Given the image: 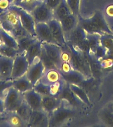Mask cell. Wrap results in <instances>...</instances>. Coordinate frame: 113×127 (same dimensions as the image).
Masks as SVG:
<instances>
[{
	"label": "cell",
	"instance_id": "obj_1",
	"mask_svg": "<svg viewBox=\"0 0 113 127\" xmlns=\"http://www.w3.org/2000/svg\"><path fill=\"white\" fill-rule=\"evenodd\" d=\"M70 54L69 63L71 65L73 69L80 71L85 75V77H89L91 75V70L89 65L84 59L83 54L80 50H77L75 48V46L69 43L67 46Z\"/></svg>",
	"mask_w": 113,
	"mask_h": 127
},
{
	"label": "cell",
	"instance_id": "obj_2",
	"mask_svg": "<svg viewBox=\"0 0 113 127\" xmlns=\"http://www.w3.org/2000/svg\"><path fill=\"white\" fill-rule=\"evenodd\" d=\"M5 113L15 112L24 101L23 93L17 91L13 86L8 89L3 99Z\"/></svg>",
	"mask_w": 113,
	"mask_h": 127
},
{
	"label": "cell",
	"instance_id": "obj_3",
	"mask_svg": "<svg viewBox=\"0 0 113 127\" xmlns=\"http://www.w3.org/2000/svg\"><path fill=\"white\" fill-rule=\"evenodd\" d=\"M10 10L15 12L20 19L22 26L26 29V31L33 37L36 38L35 32V21L33 17L30 13L23 9L21 7L11 5L9 8Z\"/></svg>",
	"mask_w": 113,
	"mask_h": 127
},
{
	"label": "cell",
	"instance_id": "obj_4",
	"mask_svg": "<svg viewBox=\"0 0 113 127\" xmlns=\"http://www.w3.org/2000/svg\"><path fill=\"white\" fill-rule=\"evenodd\" d=\"M75 115V111L60 106L50 115L49 127H59Z\"/></svg>",
	"mask_w": 113,
	"mask_h": 127
},
{
	"label": "cell",
	"instance_id": "obj_5",
	"mask_svg": "<svg viewBox=\"0 0 113 127\" xmlns=\"http://www.w3.org/2000/svg\"><path fill=\"white\" fill-rule=\"evenodd\" d=\"M29 66V62L27 58L25 53L18 54L14 58L11 79L13 80L26 75Z\"/></svg>",
	"mask_w": 113,
	"mask_h": 127
},
{
	"label": "cell",
	"instance_id": "obj_6",
	"mask_svg": "<svg viewBox=\"0 0 113 127\" xmlns=\"http://www.w3.org/2000/svg\"><path fill=\"white\" fill-rule=\"evenodd\" d=\"M36 23H48L54 19V11L43 2L36 7L30 13Z\"/></svg>",
	"mask_w": 113,
	"mask_h": 127
},
{
	"label": "cell",
	"instance_id": "obj_7",
	"mask_svg": "<svg viewBox=\"0 0 113 127\" xmlns=\"http://www.w3.org/2000/svg\"><path fill=\"white\" fill-rule=\"evenodd\" d=\"M49 115L42 109L32 110L27 126L33 127H49Z\"/></svg>",
	"mask_w": 113,
	"mask_h": 127
},
{
	"label": "cell",
	"instance_id": "obj_8",
	"mask_svg": "<svg viewBox=\"0 0 113 127\" xmlns=\"http://www.w3.org/2000/svg\"><path fill=\"white\" fill-rule=\"evenodd\" d=\"M44 71L45 67L39 58L34 62L31 65H30L26 75L32 84L34 85L41 79Z\"/></svg>",
	"mask_w": 113,
	"mask_h": 127
},
{
	"label": "cell",
	"instance_id": "obj_9",
	"mask_svg": "<svg viewBox=\"0 0 113 127\" xmlns=\"http://www.w3.org/2000/svg\"><path fill=\"white\" fill-rule=\"evenodd\" d=\"M49 26L52 35L56 44L58 46L65 45V34L63 32L61 24L59 21L52 19L47 23Z\"/></svg>",
	"mask_w": 113,
	"mask_h": 127
},
{
	"label": "cell",
	"instance_id": "obj_10",
	"mask_svg": "<svg viewBox=\"0 0 113 127\" xmlns=\"http://www.w3.org/2000/svg\"><path fill=\"white\" fill-rule=\"evenodd\" d=\"M42 48L47 54L48 56L54 62L57 69H59L62 63L61 58V51L59 48V46L56 44L42 42Z\"/></svg>",
	"mask_w": 113,
	"mask_h": 127
},
{
	"label": "cell",
	"instance_id": "obj_11",
	"mask_svg": "<svg viewBox=\"0 0 113 127\" xmlns=\"http://www.w3.org/2000/svg\"><path fill=\"white\" fill-rule=\"evenodd\" d=\"M61 101H67L69 105L75 107H79L82 105V101L75 95V93L71 91L68 83L65 82L63 84L60 93L57 96Z\"/></svg>",
	"mask_w": 113,
	"mask_h": 127
},
{
	"label": "cell",
	"instance_id": "obj_12",
	"mask_svg": "<svg viewBox=\"0 0 113 127\" xmlns=\"http://www.w3.org/2000/svg\"><path fill=\"white\" fill-rule=\"evenodd\" d=\"M35 32L36 38L42 42L56 44L51 32L50 30L49 26L47 23H37L35 24Z\"/></svg>",
	"mask_w": 113,
	"mask_h": 127
},
{
	"label": "cell",
	"instance_id": "obj_13",
	"mask_svg": "<svg viewBox=\"0 0 113 127\" xmlns=\"http://www.w3.org/2000/svg\"><path fill=\"white\" fill-rule=\"evenodd\" d=\"M14 58L0 54V78L1 80L11 79Z\"/></svg>",
	"mask_w": 113,
	"mask_h": 127
},
{
	"label": "cell",
	"instance_id": "obj_14",
	"mask_svg": "<svg viewBox=\"0 0 113 127\" xmlns=\"http://www.w3.org/2000/svg\"><path fill=\"white\" fill-rule=\"evenodd\" d=\"M24 100L32 110H41L42 96L34 89L23 93Z\"/></svg>",
	"mask_w": 113,
	"mask_h": 127
},
{
	"label": "cell",
	"instance_id": "obj_15",
	"mask_svg": "<svg viewBox=\"0 0 113 127\" xmlns=\"http://www.w3.org/2000/svg\"><path fill=\"white\" fill-rule=\"evenodd\" d=\"M61 100L56 97L52 95L42 96V110L46 112L49 116L56 109L61 106Z\"/></svg>",
	"mask_w": 113,
	"mask_h": 127
},
{
	"label": "cell",
	"instance_id": "obj_16",
	"mask_svg": "<svg viewBox=\"0 0 113 127\" xmlns=\"http://www.w3.org/2000/svg\"><path fill=\"white\" fill-rule=\"evenodd\" d=\"M100 42L107 50L106 56L102 61L113 62V34H102L100 36Z\"/></svg>",
	"mask_w": 113,
	"mask_h": 127
},
{
	"label": "cell",
	"instance_id": "obj_17",
	"mask_svg": "<svg viewBox=\"0 0 113 127\" xmlns=\"http://www.w3.org/2000/svg\"><path fill=\"white\" fill-rule=\"evenodd\" d=\"M59 72L62 79L66 83L80 85L86 79L83 73L75 69H72L67 73H63L60 71Z\"/></svg>",
	"mask_w": 113,
	"mask_h": 127
},
{
	"label": "cell",
	"instance_id": "obj_18",
	"mask_svg": "<svg viewBox=\"0 0 113 127\" xmlns=\"http://www.w3.org/2000/svg\"><path fill=\"white\" fill-rule=\"evenodd\" d=\"M42 48V42L36 39L30 47L25 52L30 65H31L34 62L39 59Z\"/></svg>",
	"mask_w": 113,
	"mask_h": 127
},
{
	"label": "cell",
	"instance_id": "obj_19",
	"mask_svg": "<svg viewBox=\"0 0 113 127\" xmlns=\"http://www.w3.org/2000/svg\"><path fill=\"white\" fill-rule=\"evenodd\" d=\"M67 36L69 43L76 46L87 38V32L79 24Z\"/></svg>",
	"mask_w": 113,
	"mask_h": 127
},
{
	"label": "cell",
	"instance_id": "obj_20",
	"mask_svg": "<svg viewBox=\"0 0 113 127\" xmlns=\"http://www.w3.org/2000/svg\"><path fill=\"white\" fill-rule=\"evenodd\" d=\"M61 74L59 69H52L49 70H45L42 77L40 79V81L46 85H52L61 80Z\"/></svg>",
	"mask_w": 113,
	"mask_h": 127
},
{
	"label": "cell",
	"instance_id": "obj_21",
	"mask_svg": "<svg viewBox=\"0 0 113 127\" xmlns=\"http://www.w3.org/2000/svg\"><path fill=\"white\" fill-rule=\"evenodd\" d=\"M91 20L104 34H113V32L109 29L103 14L100 11H97L95 12L94 15L91 18Z\"/></svg>",
	"mask_w": 113,
	"mask_h": 127
},
{
	"label": "cell",
	"instance_id": "obj_22",
	"mask_svg": "<svg viewBox=\"0 0 113 127\" xmlns=\"http://www.w3.org/2000/svg\"><path fill=\"white\" fill-rule=\"evenodd\" d=\"M13 87L21 93H24L33 89L34 85L29 81V79H28L27 75H25L17 79H13Z\"/></svg>",
	"mask_w": 113,
	"mask_h": 127
},
{
	"label": "cell",
	"instance_id": "obj_23",
	"mask_svg": "<svg viewBox=\"0 0 113 127\" xmlns=\"http://www.w3.org/2000/svg\"><path fill=\"white\" fill-rule=\"evenodd\" d=\"M53 11L54 18L59 21L72 13L66 2V0H61L59 5Z\"/></svg>",
	"mask_w": 113,
	"mask_h": 127
},
{
	"label": "cell",
	"instance_id": "obj_24",
	"mask_svg": "<svg viewBox=\"0 0 113 127\" xmlns=\"http://www.w3.org/2000/svg\"><path fill=\"white\" fill-rule=\"evenodd\" d=\"M59 22L65 36L67 35L77 26V18L73 13L67 16Z\"/></svg>",
	"mask_w": 113,
	"mask_h": 127
},
{
	"label": "cell",
	"instance_id": "obj_25",
	"mask_svg": "<svg viewBox=\"0 0 113 127\" xmlns=\"http://www.w3.org/2000/svg\"><path fill=\"white\" fill-rule=\"evenodd\" d=\"M43 2H44V0H15L12 5L31 13L36 6Z\"/></svg>",
	"mask_w": 113,
	"mask_h": 127
},
{
	"label": "cell",
	"instance_id": "obj_26",
	"mask_svg": "<svg viewBox=\"0 0 113 127\" xmlns=\"http://www.w3.org/2000/svg\"><path fill=\"white\" fill-rule=\"evenodd\" d=\"M32 111V109L24 100L21 105H20L19 108L16 110L15 113L21 117V119L23 120V121L27 126L30 119V115H31Z\"/></svg>",
	"mask_w": 113,
	"mask_h": 127
},
{
	"label": "cell",
	"instance_id": "obj_27",
	"mask_svg": "<svg viewBox=\"0 0 113 127\" xmlns=\"http://www.w3.org/2000/svg\"><path fill=\"white\" fill-rule=\"evenodd\" d=\"M79 25L81 26V27L83 28V29L85 30V31L89 34H97L100 36L104 34L103 32L93 23L91 19L81 20L79 23Z\"/></svg>",
	"mask_w": 113,
	"mask_h": 127
},
{
	"label": "cell",
	"instance_id": "obj_28",
	"mask_svg": "<svg viewBox=\"0 0 113 127\" xmlns=\"http://www.w3.org/2000/svg\"><path fill=\"white\" fill-rule=\"evenodd\" d=\"M37 39L36 38L33 37L31 35H27L17 40L18 43L17 52L18 54L25 53L27 50L30 47V46Z\"/></svg>",
	"mask_w": 113,
	"mask_h": 127
},
{
	"label": "cell",
	"instance_id": "obj_29",
	"mask_svg": "<svg viewBox=\"0 0 113 127\" xmlns=\"http://www.w3.org/2000/svg\"><path fill=\"white\" fill-rule=\"evenodd\" d=\"M69 85L70 89H71V91L75 93V95L83 103H84L86 105H90V100H89L88 95H87L85 89L78 85L71 84V83H69Z\"/></svg>",
	"mask_w": 113,
	"mask_h": 127
},
{
	"label": "cell",
	"instance_id": "obj_30",
	"mask_svg": "<svg viewBox=\"0 0 113 127\" xmlns=\"http://www.w3.org/2000/svg\"><path fill=\"white\" fill-rule=\"evenodd\" d=\"M0 36L1 38L5 45L9 46L17 49L18 43L17 39L11 34L3 29L2 28H0Z\"/></svg>",
	"mask_w": 113,
	"mask_h": 127
},
{
	"label": "cell",
	"instance_id": "obj_31",
	"mask_svg": "<svg viewBox=\"0 0 113 127\" xmlns=\"http://www.w3.org/2000/svg\"><path fill=\"white\" fill-rule=\"evenodd\" d=\"M6 114H7L6 117V122L9 124V126H11V127L26 126L25 123L21 119V117L15 112L6 113Z\"/></svg>",
	"mask_w": 113,
	"mask_h": 127
},
{
	"label": "cell",
	"instance_id": "obj_32",
	"mask_svg": "<svg viewBox=\"0 0 113 127\" xmlns=\"http://www.w3.org/2000/svg\"><path fill=\"white\" fill-rule=\"evenodd\" d=\"M101 67H102V64L99 60L95 58V56L92 58L89 63V68L91 70V75H93V77L97 78L99 77L101 73Z\"/></svg>",
	"mask_w": 113,
	"mask_h": 127
},
{
	"label": "cell",
	"instance_id": "obj_33",
	"mask_svg": "<svg viewBox=\"0 0 113 127\" xmlns=\"http://www.w3.org/2000/svg\"><path fill=\"white\" fill-rule=\"evenodd\" d=\"M40 60H41L44 66L45 67V70H49L52 69H57L56 65L52 60L48 56L45 50L43 48H42V51L40 55Z\"/></svg>",
	"mask_w": 113,
	"mask_h": 127
},
{
	"label": "cell",
	"instance_id": "obj_34",
	"mask_svg": "<svg viewBox=\"0 0 113 127\" xmlns=\"http://www.w3.org/2000/svg\"><path fill=\"white\" fill-rule=\"evenodd\" d=\"M0 54L5 56L6 57L15 58L18 54L17 49L3 44L0 47Z\"/></svg>",
	"mask_w": 113,
	"mask_h": 127
},
{
	"label": "cell",
	"instance_id": "obj_35",
	"mask_svg": "<svg viewBox=\"0 0 113 127\" xmlns=\"http://www.w3.org/2000/svg\"><path fill=\"white\" fill-rule=\"evenodd\" d=\"M33 89L35 90L37 93L42 95V96H45V95H50V85H46L44 83H42L40 81H38L35 85H34Z\"/></svg>",
	"mask_w": 113,
	"mask_h": 127
},
{
	"label": "cell",
	"instance_id": "obj_36",
	"mask_svg": "<svg viewBox=\"0 0 113 127\" xmlns=\"http://www.w3.org/2000/svg\"><path fill=\"white\" fill-rule=\"evenodd\" d=\"M100 36H101L97 34H88V35H87V38L89 41L91 52H92L93 54L94 53V52H95L97 46L101 44Z\"/></svg>",
	"mask_w": 113,
	"mask_h": 127
},
{
	"label": "cell",
	"instance_id": "obj_37",
	"mask_svg": "<svg viewBox=\"0 0 113 127\" xmlns=\"http://www.w3.org/2000/svg\"><path fill=\"white\" fill-rule=\"evenodd\" d=\"M13 85V79L8 80H1L0 81V98L3 99L8 89Z\"/></svg>",
	"mask_w": 113,
	"mask_h": 127
},
{
	"label": "cell",
	"instance_id": "obj_38",
	"mask_svg": "<svg viewBox=\"0 0 113 127\" xmlns=\"http://www.w3.org/2000/svg\"><path fill=\"white\" fill-rule=\"evenodd\" d=\"M102 121L106 125L113 127V111L112 109H106L101 114Z\"/></svg>",
	"mask_w": 113,
	"mask_h": 127
},
{
	"label": "cell",
	"instance_id": "obj_39",
	"mask_svg": "<svg viewBox=\"0 0 113 127\" xmlns=\"http://www.w3.org/2000/svg\"><path fill=\"white\" fill-rule=\"evenodd\" d=\"M11 34L16 39L18 40L23 36L29 35V33L26 31V29L22 26V25H20L16 27L15 28H14L13 30L11 32Z\"/></svg>",
	"mask_w": 113,
	"mask_h": 127
},
{
	"label": "cell",
	"instance_id": "obj_40",
	"mask_svg": "<svg viewBox=\"0 0 113 127\" xmlns=\"http://www.w3.org/2000/svg\"><path fill=\"white\" fill-rule=\"evenodd\" d=\"M79 1L80 0H66V2L71 10V13L75 16L79 15Z\"/></svg>",
	"mask_w": 113,
	"mask_h": 127
},
{
	"label": "cell",
	"instance_id": "obj_41",
	"mask_svg": "<svg viewBox=\"0 0 113 127\" xmlns=\"http://www.w3.org/2000/svg\"><path fill=\"white\" fill-rule=\"evenodd\" d=\"M78 48V49L81 52H85V53H90L91 52V49H90V46L88 40L86 38L85 39L80 42L79 44L75 46Z\"/></svg>",
	"mask_w": 113,
	"mask_h": 127
},
{
	"label": "cell",
	"instance_id": "obj_42",
	"mask_svg": "<svg viewBox=\"0 0 113 127\" xmlns=\"http://www.w3.org/2000/svg\"><path fill=\"white\" fill-rule=\"evenodd\" d=\"M107 54V50H105V48L103 47V46L101 45V44H99L97 47V48L95 49V52H94V56H95V58H97V60H102L103 59L105 56H106Z\"/></svg>",
	"mask_w": 113,
	"mask_h": 127
},
{
	"label": "cell",
	"instance_id": "obj_43",
	"mask_svg": "<svg viewBox=\"0 0 113 127\" xmlns=\"http://www.w3.org/2000/svg\"><path fill=\"white\" fill-rule=\"evenodd\" d=\"M12 4L9 0H0V12L3 13L9 9Z\"/></svg>",
	"mask_w": 113,
	"mask_h": 127
},
{
	"label": "cell",
	"instance_id": "obj_44",
	"mask_svg": "<svg viewBox=\"0 0 113 127\" xmlns=\"http://www.w3.org/2000/svg\"><path fill=\"white\" fill-rule=\"evenodd\" d=\"M61 0H44V3L46 5L51 9L52 10H54L57 6L59 5Z\"/></svg>",
	"mask_w": 113,
	"mask_h": 127
},
{
	"label": "cell",
	"instance_id": "obj_45",
	"mask_svg": "<svg viewBox=\"0 0 113 127\" xmlns=\"http://www.w3.org/2000/svg\"><path fill=\"white\" fill-rule=\"evenodd\" d=\"M72 69H73V68L71 67V65L69 62H62L61 67H60L59 70L61 72H63V73H67Z\"/></svg>",
	"mask_w": 113,
	"mask_h": 127
},
{
	"label": "cell",
	"instance_id": "obj_46",
	"mask_svg": "<svg viewBox=\"0 0 113 127\" xmlns=\"http://www.w3.org/2000/svg\"><path fill=\"white\" fill-rule=\"evenodd\" d=\"M61 58L62 62H69L70 60L69 52H61Z\"/></svg>",
	"mask_w": 113,
	"mask_h": 127
},
{
	"label": "cell",
	"instance_id": "obj_47",
	"mask_svg": "<svg viewBox=\"0 0 113 127\" xmlns=\"http://www.w3.org/2000/svg\"><path fill=\"white\" fill-rule=\"evenodd\" d=\"M5 113V105H4L3 99L0 98V116H3Z\"/></svg>",
	"mask_w": 113,
	"mask_h": 127
},
{
	"label": "cell",
	"instance_id": "obj_48",
	"mask_svg": "<svg viewBox=\"0 0 113 127\" xmlns=\"http://www.w3.org/2000/svg\"><path fill=\"white\" fill-rule=\"evenodd\" d=\"M4 43H3V40H2L1 39V36H0V47L1 46H2L3 45Z\"/></svg>",
	"mask_w": 113,
	"mask_h": 127
},
{
	"label": "cell",
	"instance_id": "obj_49",
	"mask_svg": "<svg viewBox=\"0 0 113 127\" xmlns=\"http://www.w3.org/2000/svg\"><path fill=\"white\" fill-rule=\"evenodd\" d=\"M15 1V0H9V1L11 2V4H13V3Z\"/></svg>",
	"mask_w": 113,
	"mask_h": 127
},
{
	"label": "cell",
	"instance_id": "obj_50",
	"mask_svg": "<svg viewBox=\"0 0 113 127\" xmlns=\"http://www.w3.org/2000/svg\"><path fill=\"white\" fill-rule=\"evenodd\" d=\"M3 117V116H0V120H1V119H3V117Z\"/></svg>",
	"mask_w": 113,
	"mask_h": 127
},
{
	"label": "cell",
	"instance_id": "obj_51",
	"mask_svg": "<svg viewBox=\"0 0 113 127\" xmlns=\"http://www.w3.org/2000/svg\"><path fill=\"white\" fill-rule=\"evenodd\" d=\"M112 110H113V107H112Z\"/></svg>",
	"mask_w": 113,
	"mask_h": 127
},
{
	"label": "cell",
	"instance_id": "obj_52",
	"mask_svg": "<svg viewBox=\"0 0 113 127\" xmlns=\"http://www.w3.org/2000/svg\"><path fill=\"white\" fill-rule=\"evenodd\" d=\"M0 28H1V21H0Z\"/></svg>",
	"mask_w": 113,
	"mask_h": 127
},
{
	"label": "cell",
	"instance_id": "obj_53",
	"mask_svg": "<svg viewBox=\"0 0 113 127\" xmlns=\"http://www.w3.org/2000/svg\"><path fill=\"white\" fill-rule=\"evenodd\" d=\"M1 12H0V15H1Z\"/></svg>",
	"mask_w": 113,
	"mask_h": 127
},
{
	"label": "cell",
	"instance_id": "obj_54",
	"mask_svg": "<svg viewBox=\"0 0 113 127\" xmlns=\"http://www.w3.org/2000/svg\"><path fill=\"white\" fill-rule=\"evenodd\" d=\"M0 81H1V78H0Z\"/></svg>",
	"mask_w": 113,
	"mask_h": 127
}]
</instances>
